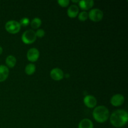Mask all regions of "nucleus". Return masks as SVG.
Returning <instances> with one entry per match:
<instances>
[{"label":"nucleus","mask_w":128,"mask_h":128,"mask_svg":"<svg viewBox=\"0 0 128 128\" xmlns=\"http://www.w3.org/2000/svg\"><path fill=\"white\" fill-rule=\"evenodd\" d=\"M72 2H79V1H74V0H72Z\"/></svg>","instance_id":"22"},{"label":"nucleus","mask_w":128,"mask_h":128,"mask_svg":"<svg viewBox=\"0 0 128 128\" xmlns=\"http://www.w3.org/2000/svg\"><path fill=\"white\" fill-rule=\"evenodd\" d=\"M94 1L92 0H82L79 1L80 7L83 10H88L91 9L94 6Z\"/></svg>","instance_id":"12"},{"label":"nucleus","mask_w":128,"mask_h":128,"mask_svg":"<svg viewBox=\"0 0 128 128\" xmlns=\"http://www.w3.org/2000/svg\"><path fill=\"white\" fill-rule=\"evenodd\" d=\"M128 114L127 111L123 110H118L114 111L110 116L111 124L116 128H121L127 123Z\"/></svg>","instance_id":"1"},{"label":"nucleus","mask_w":128,"mask_h":128,"mask_svg":"<svg viewBox=\"0 0 128 128\" xmlns=\"http://www.w3.org/2000/svg\"><path fill=\"white\" fill-rule=\"evenodd\" d=\"M40 57V51L35 48L30 49L27 52V58L31 62H35Z\"/></svg>","instance_id":"6"},{"label":"nucleus","mask_w":128,"mask_h":128,"mask_svg":"<svg viewBox=\"0 0 128 128\" xmlns=\"http://www.w3.org/2000/svg\"><path fill=\"white\" fill-rule=\"evenodd\" d=\"M83 101L84 104L90 108H93L97 104V100L96 98L91 95H88L85 96Z\"/></svg>","instance_id":"9"},{"label":"nucleus","mask_w":128,"mask_h":128,"mask_svg":"<svg viewBox=\"0 0 128 128\" xmlns=\"http://www.w3.org/2000/svg\"><path fill=\"white\" fill-rule=\"evenodd\" d=\"M88 18V13L86 11H82L78 15L79 20L81 21H85Z\"/></svg>","instance_id":"17"},{"label":"nucleus","mask_w":128,"mask_h":128,"mask_svg":"<svg viewBox=\"0 0 128 128\" xmlns=\"http://www.w3.org/2000/svg\"><path fill=\"white\" fill-rule=\"evenodd\" d=\"M50 76L51 78L55 81H60L64 77V72L62 70L58 68L52 69L50 72Z\"/></svg>","instance_id":"8"},{"label":"nucleus","mask_w":128,"mask_h":128,"mask_svg":"<svg viewBox=\"0 0 128 128\" xmlns=\"http://www.w3.org/2000/svg\"><path fill=\"white\" fill-rule=\"evenodd\" d=\"M16 63V59L14 56L12 55H10V56H7L6 59V64L9 68H12L14 67Z\"/></svg>","instance_id":"14"},{"label":"nucleus","mask_w":128,"mask_h":128,"mask_svg":"<svg viewBox=\"0 0 128 128\" xmlns=\"http://www.w3.org/2000/svg\"><path fill=\"white\" fill-rule=\"evenodd\" d=\"M2 53V48L1 46H0V55Z\"/></svg>","instance_id":"21"},{"label":"nucleus","mask_w":128,"mask_h":128,"mask_svg":"<svg viewBox=\"0 0 128 128\" xmlns=\"http://www.w3.org/2000/svg\"><path fill=\"white\" fill-rule=\"evenodd\" d=\"M124 102V97L121 94H116L112 96L111 103L114 106H120Z\"/></svg>","instance_id":"7"},{"label":"nucleus","mask_w":128,"mask_h":128,"mask_svg":"<svg viewBox=\"0 0 128 128\" xmlns=\"http://www.w3.org/2000/svg\"><path fill=\"white\" fill-rule=\"evenodd\" d=\"M8 68L4 65H0V82H3L8 78L9 75Z\"/></svg>","instance_id":"11"},{"label":"nucleus","mask_w":128,"mask_h":128,"mask_svg":"<svg viewBox=\"0 0 128 128\" xmlns=\"http://www.w3.org/2000/svg\"><path fill=\"white\" fill-rule=\"evenodd\" d=\"M36 32L32 30H29L24 31L22 34L21 40L25 44H32L36 40Z\"/></svg>","instance_id":"3"},{"label":"nucleus","mask_w":128,"mask_h":128,"mask_svg":"<svg viewBox=\"0 0 128 128\" xmlns=\"http://www.w3.org/2000/svg\"><path fill=\"white\" fill-rule=\"evenodd\" d=\"M88 16L92 21L99 22L101 20H102V18H103V12L100 9L94 8L90 11Z\"/></svg>","instance_id":"5"},{"label":"nucleus","mask_w":128,"mask_h":128,"mask_svg":"<svg viewBox=\"0 0 128 128\" xmlns=\"http://www.w3.org/2000/svg\"><path fill=\"white\" fill-rule=\"evenodd\" d=\"M36 37L42 38L45 35L44 31L43 30H41V29L38 30L36 32Z\"/></svg>","instance_id":"20"},{"label":"nucleus","mask_w":128,"mask_h":128,"mask_svg":"<svg viewBox=\"0 0 128 128\" xmlns=\"http://www.w3.org/2000/svg\"><path fill=\"white\" fill-rule=\"evenodd\" d=\"M29 23H30V20H29L28 18H22L20 22V24H21V25H22V26H28V25L29 24Z\"/></svg>","instance_id":"19"},{"label":"nucleus","mask_w":128,"mask_h":128,"mask_svg":"<svg viewBox=\"0 0 128 128\" xmlns=\"http://www.w3.org/2000/svg\"><path fill=\"white\" fill-rule=\"evenodd\" d=\"M5 29L11 34H16L21 30V24L20 22L14 20L8 21L5 24Z\"/></svg>","instance_id":"4"},{"label":"nucleus","mask_w":128,"mask_h":128,"mask_svg":"<svg viewBox=\"0 0 128 128\" xmlns=\"http://www.w3.org/2000/svg\"><path fill=\"white\" fill-rule=\"evenodd\" d=\"M36 71V66L33 64H29L25 68V72L28 75H32Z\"/></svg>","instance_id":"15"},{"label":"nucleus","mask_w":128,"mask_h":128,"mask_svg":"<svg viewBox=\"0 0 128 128\" xmlns=\"http://www.w3.org/2000/svg\"><path fill=\"white\" fill-rule=\"evenodd\" d=\"M92 116L94 119L100 123L104 122L110 117L108 109L104 106H98L93 110Z\"/></svg>","instance_id":"2"},{"label":"nucleus","mask_w":128,"mask_h":128,"mask_svg":"<svg viewBox=\"0 0 128 128\" xmlns=\"http://www.w3.org/2000/svg\"><path fill=\"white\" fill-rule=\"evenodd\" d=\"M58 2L61 7H66L70 4V1L69 0H59L58 1Z\"/></svg>","instance_id":"18"},{"label":"nucleus","mask_w":128,"mask_h":128,"mask_svg":"<svg viewBox=\"0 0 128 128\" xmlns=\"http://www.w3.org/2000/svg\"><path fill=\"white\" fill-rule=\"evenodd\" d=\"M41 20L39 18H35L32 19V20L31 22V26L33 29H38L41 25Z\"/></svg>","instance_id":"16"},{"label":"nucleus","mask_w":128,"mask_h":128,"mask_svg":"<svg viewBox=\"0 0 128 128\" xmlns=\"http://www.w3.org/2000/svg\"><path fill=\"white\" fill-rule=\"evenodd\" d=\"M79 8L77 5L72 4L71 5L70 7L68 8V10L67 11V14L68 15L69 17L73 18L76 17L79 13Z\"/></svg>","instance_id":"10"},{"label":"nucleus","mask_w":128,"mask_h":128,"mask_svg":"<svg viewBox=\"0 0 128 128\" xmlns=\"http://www.w3.org/2000/svg\"><path fill=\"white\" fill-rule=\"evenodd\" d=\"M78 128H93V123L89 119H83L80 121Z\"/></svg>","instance_id":"13"}]
</instances>
